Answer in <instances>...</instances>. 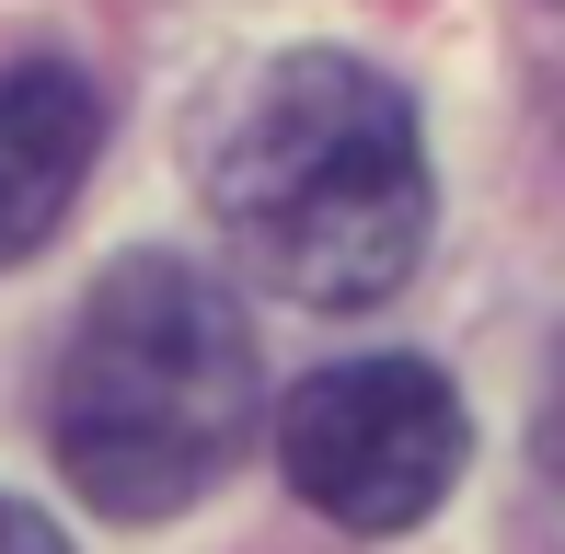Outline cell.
Segmentation results:
<instances>
[{"label":"cell","instance_id":"obj_3","mask_svg":"<svg viewBox=\"0 0 565 554\" xmlns=\"http://www.w3.org/2000/svg\"><path fill=\"white\" fill-rule=\"evenodd\" d=\"M461 393L427 359H347L312 370L277 416V462L335 532H416L427 509L461 486Z\"/></svg>","mask_w":565,"mask_h":554},{"label":"cell","instance_id":"obj_2","mask_svg":"<svg viewBox=\"0 0 565 554\" xmlns=\"http://www.w3.org/2000/svg\"><path fill=\"white\" fill-rule=\"evenodd\" d=\"M58 473L105 520H173L254 439V335L243 300L185 255H127L82 300L46 393Z\"/></svg>","mask_w":565,"mask_h":554},{"label":"cell","instance_id":"obj_1","mask_svg":"<svg viewBox=\"0 0 565 554\" xmlns=\"http://www.w3.org/2000/svg\"><path fill=\"white\" fill-rule=\"evenodd\" d=\"M209 220L277 300L370 312L381 289H404L427 243V139L404 82L347 46L266 58L209 139Z\"/></svg>","mask_w":565,"mask_h":554},{"label":"cell","instance_id":"obj_5","mask_svg":"<svg viewBox=\"0 0 565 554\" xmlns=\"http://www.w3.org/2000/svg\"><path fill=\"white\" fill-rule=\"evenodd\" d=\"M0 554H70V543L46 532V520L23 509V497H0Z\"/></svg>","mask_w":565,"mask_h":554},{"label":"cell","instance_id":"obj_4","mask_svg":"<svg viewBox=\"0 0 565 554\" xmlns=\"http://www.w3.org/2000/svg\"><path fill=\"white\" fill-rule=\"evenodd\" d=\"M93 150H105V93L70 58H12L0 70V266H23L70 220Z\"/></svg>","mask_w":565,"mask_h":554}]
</instances>
